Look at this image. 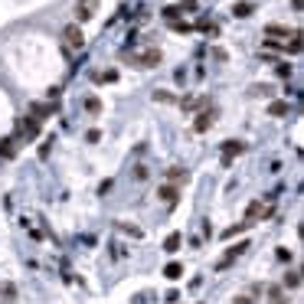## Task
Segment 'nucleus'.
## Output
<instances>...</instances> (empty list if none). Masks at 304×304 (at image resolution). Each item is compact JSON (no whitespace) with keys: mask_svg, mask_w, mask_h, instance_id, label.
Wrapping results in <instances>:
<instances>
[{"mask_svg":"<svg viewBox=\"0 0 304 304\" xmlns=\"http://www.w3.org/2000/svg\"><path fill=\"white\" fill-rule=\"evenodd\" d=\"M265 216H272V203L252 200L249 206H245V223H249V226H255V223H259V219H265Z\"/></svg>","mask_w":304,"mask_h":304,"instance_id":"obj_1","label":"nucleus"},{"mask_svg":"<svg viewBox=\"0 0 304 304\" xmlns=\"http://www.w3.org/2000/svg\"><path fill=\"white\" fill-rule=\"evenodd\" d=\"M62 40H65V49H82L85 46V33H82L79 23H69L62 30Z\"/></svg>","mask_w":304,"mask_h":304,"instance_id":"obj_2","label":"nucleus"},{"mask_svg":"<svg viewBox=\"0 0 304 304\" xmlns=\"http://www.w3.org/2000/svg\"><path fill=\"white\" fill-rule=\"evenodd\" d=\"M40 134V121L33 118V115H26V118L17 124V141H33Z\"/></svg>","mask_w":304,"mask_h":304,"instance_id":"obj_3","label":"nucleus"},{"mask_svg":"<svg viewBox=\"0 0 304 304\" xmlns=\"http://www.w3.org/2000/svg\"><path fill=\"white\" fill-rule=\"evenodd\" d=\"M213 124H216V108H203L193 118V131H196V134H206Z\"/></svg>","mask_w":304,"mask_h":304,"instance_id":"obj_4","label":"nucleus"},{"mask_svg":"<svg viewBox=\"0 0 304 304\" xmlns=\"http://www.w3.org/2000/svg\"><path fill=\"white\" fill-rule=\"evenodd\" d=\"M98 10V0H76V23L82 26V23H88L92 17H95Z\"/></svg>","mask_w":304,"mask_h":304,"instance_id":"obj_5","label":"nucleus"},{"mask_svg":"<svg viewBox=\"0 0 304 304\" xmlns=\"http://www.w3.org/2000/svg\"><path fill=\"white\" fill-rule=\"evenodd\" d=\"M242 252H249V242H236V245H229V249H226V255H223V259L216 262V268H219V272H223V268H229V265H232V262L239 259Z\"/></svg>","mask_w":304,"mask_h":304,"instance_id":"obj_6","label":"nucleus"},{"mask_svg":"<svg viewBox=\"0 0 304 304\" xmlns=\"http://www.w3.org/2000/svg\"><path fill=\"white\" fill-rule=\"evenodd\" d=\"M161 59H163V56H161V49H154V46L134 56V62L141 65V69H154V65H161Z\"/></svg>","mask_w":304,"mask_h":304,"instance_id":"obj_7","label":"nucleus"},{"mask_svg":"<svg viewBox=\"0 0 304 304\" xmlns=\"http://www.w3.org/2000/svg\"><path fill=\"white\" fill-rule=\"evenodd\" d=\"M157 200H161V203H167V206H174L177 200H180V186L161 183V186H157Z\"/></svg>","mask_w":304,"mask_h":304,"instance_id":"obj_8","label":"nucleus"},{"mask_svg":"<svg viewBox=\"0 0 304 304\" xmlns=\"http://www.w3.org/2000/svg\"><path fill=\"white\" fill-rule=\"evenodd\" d=\"M265 298H268V304H291V298L282 284H265Z\"/></svg>","mask_w":304,"mask_h":304,"instance_id":"obj_9","label":"nucleus"},{"mask_svg":"<svg viewBox=\"0 0 304 304\" xmlns=\"http://www.w3.org/2000/svg\"><path fill=\"white\" fill-rule=\"evenodd\" d=\"M242 151H245V144L242 141H232V138L223 141V163H232V157H239Z\"/></svg>","mask_w":304,"mask_h":304,"instance_id":"obj_10","label":"nucleus"},{"mask_svg":"<svg viewBox=\"0 0 304 304\" xmlns=\"http://www.w3.org/2000/svg\"><path fill=\"white\" fill-rule=\"evenodd\" d=\"M180 249H183V232H180V229H174V232L163 239V252H167V255H177Z\"/></svg>","mask_w":304,"mask_h":304,"instance_id":"obj_11","label":"nucleus"},{"mask_svg":"<svg viewBox=\"0 0 304 304\" xmlns=\"http://www.w3.org/2000/svg\"><path fill=\"white\" fill-rule=\"evenodd\" d=\"M291 33L294 30H288V26H282V23H268V26H265V40H278V43H284Z\"/></svg>","mask_w":304,"mask_h":304,"instance_id":"obj_12","label":"nucleus"},{"mask_svg":"<svg viewBox=\"0 0 304 304\" xmlns=\"http://www.w3.org/2000/svg\"><path fill=\"white\" fill-rule=\"evenodd\" d=\"M53 111H56V105H46V101H33L30 105V115L40 121V124H43L46 118H53Z\"/></svg>","mask_w":304,"mask_h":304,"instance_id":"obj_13","label":"nucleus"},{"mask_svg":"<svg viewBox=\"0 0 304 304\" xmlns=\"http://www.w3.org/2000/svg\"><path fill=\"white\" fill-rule=\"evenodd\" d=\"M284 288V291H298V288H301V272H298V268H288V272L282 275V282H278Z\"/></svg>","mask_w":304,"mask_h":304,"instance_id":"obj_14","label":"nucleus"},{"mask_svg":"<svg viewBox=\"0 0 304 304\" xmlns=\"http://www.w3.org/2000/svg\"><path fill=\"white\" fill-rule=\"evenodd\" d=\"M167 183H174V186H180V183H186V180H190V170H186V167H167Z\"/></svg>","mask_w":304,"mask_h":304,"instance_id":"obj_15","label":"nucleus"},{"mask_svg":"<svg viewBox=\"0 0 304 304\" xmlns=\"http://www.w3.org/2000/svg\"><path fill=\"white\" fill-rule=\"evenodd\" d=\"M17 138H0V161H13L17 157Z\"/></svg>","mask_w":304,"mask_h":304,"instance_id":"obj_16","label":"nucleus"},{"mask_svg":"<svg viewBox=\"0 0 304 304\" xmlns=\"http://www.w3.org/2000/svg\"><path fill=\"white\" fill-rule=\"evenodd\" d=\"M288 111H291L288 98H275V101H268V115H272V118H284Z\"/></svg>","mask_w":304,"mask_h":304,"instance_id":"obj_17","label":"nucleus"},{"mask_svg":"<svg viewBox=\"0 0 304 304\" xmlns=\"http://www.w3.org/2000/svg\"><path fill=\"white\" fill-rule=\"evenodd\" d=\"M163 278L167 282H180L183 278V262H167L163 265Z\"/></svg>","mask_w":304,"mask_h":304,"instance_id":"obj_18","label":"nucleus"},{"mask_svg":"<svg viewBox=\"0 0 304 304\" xmlns=\"http://www.w3.org/2000/svg\"><path fill=\"white\" fill-rule=\"evenodd\" d=\"M13 301H17V284L0 282V304H13Z\"/></svg>","mask_w":304,"mask_h":304,"instance_id":"obj_19","label":"nucleus"},{"mask_svg":"<svg viewBox=\"0 0 304 304\" xmlns=\"http://www.w3.org/2000/svg\"><path fill=\"white\" fill-rule=\"evenodd\" d=\"M249 229H252V226H249V223H245V219H242V223H236V226L223 229V239L229 242V239H236V236H242V232H249Z\"/></svg>","mask_w":304,"mask_h":304,"instance_id":"obj_20","label":"nucleus"},{"mask_svg":"<svg viewBox=\"0 0 304 304\" xmlns=\"http://www.w3.org/2000/svg\"><path fill=\"white\" fill-rule=\"evenodd\" d=\"M196 30H200V33H206V36H219V23L206 20V17H200V20H196Z\"/></svg>","mask_w":304,"mask_h":304,"instance_id":"obj_21","label":"nucleus"},{"mask_svg":"<svg viewBox=\"0 0 304 304\" xmlns=\"http://www.w3.org/2000/svg\"><path fill=\"white\" fill-rule=\"evenodd\" d=\"M252 10H255V7H252L249 0H239V3H232V17H239V20L252 17Z\"/></svg>","mask_w":304,"mask_h":304,"instance_id":"obj_22","label":"nucleus"},{"mask_svg":"<svg viewBox=\"0 0 304 304\" xmlns=\"http://www.w3.org/2000/svg\"><path fill=\"white\" fill-rule=\"evenodd\" d=\"M147 177H151V170H147V163H134V167H131V180H134V183H144Z\"/></svg>","mask_w":304,"mask_h":304,"instance_id":"obj_23","label":"nucleus"},{"mask_svg":"<svg viewBox=\"0 0 304 304\" xmlns=\"http://www.w3.org/2000/svg\"><path fill=\"white\" fill-rule=\"evenodd\" d=\"M82 108H85L88 115H101V98H98V95H85Z\"/></svg>","mask_w":304,"mask_h":304,"instance_id":"obj_24","label":"nucleus"},{"mask_svg":"<svg viewBox=\"0 0 304 304\" xmlns=\"http://www.w3.org/2000/svg\"><path fill=\"white\" fill-rule=\"evenodd\" d=\"M161 17L167 23H174V20H180V17H183V10H180V3H170V7H163V10H161Z\"/></svg>","mask_w":304,"mask_h":304,"instance_id":"obj_25","label":"nucleus"},{"mask_svg":"<svg viewBox=\"0 0 304 304\" xmlns=\"http://www.w3.org/2000/svg\"><path fill=\"white\" fill-rule=\"evenodd\" d=\"M275 262H282V265H291V262H294V252L288 249V245H278V249H275Z\"/></svg>","mask_w":304,"mask_h":304,"instance_id":"obj_26","label":"nucleus"},{"mask_svg":"<svg viewBox=\"0 0 304 304\" xmlns=\"http://www.w3.org/2000/svg\"><path fill=\"white\" fill-rule=\"evenodd\" d=\"M154 101H161V105H174L177 95H174V92H167V88H157V92H154Z\"/></svg>","mask_w":304,"mask_h":304,"instance_id":"obj_27","label":"nucleus"},{"mask_svg":"<svg viewBox=\"0 0 304 304\" xmlns=\"http://www.w3.org/2000/svg\"><path fill=\"white\" fill-rule=\"evenodd\" d=\"M275 76H278V79H291L294 76V65L291 62H275Z\"/></svg>","mask_w":304,"mask_h":304,"instance_id":"obj_28","label":"nucleus"},{"mask_svg":"<svg viewBox=\"0 0 304 304\" xmlns=\"http://www.w3.org/2000/svg\"><path fill=\"white\" fill-rule=\"evenodd\" d=\"M118 229H121V232H128L131 239H144V229H138V226H131V223H118Z\"/></svg>","mask_w":304,"mask_h":304,"instance_id":"obj_29","label":"nucleus"},{"mask_svg":"<svg viewBox=\"0 0 304 304\" xmlns=\"http://www.w3.org/2000/svg\"><path fill=\"white\" fill-rule=\"evenodd\" d=\"M262 294H265V284H262V282H252L249 284V298H252V301H259Z\"/></svg>","mask_w":304,"mask_h":304,"instance_id":"obj_30","label":"nucleus"},{"mask_svg":"<svg viewBox=\"0 0 304 304\" xmlns=\"http://www.w3.org/2000/svg\"><path fill=\"white\" fill-rule=\"evenodd\" d=\"M170 30H174V33H190L193 26H190L186 20H174V23H170Z\"/></svg>","mask_w":304,"mask_h":304,"instance_id":"obj_31","label":"nucleus"},{"mask_svg":"<svg viewBox=\"0 0 304 304\" xmlns=\"http://www.w3.org/2000/svg\"><path fill=\"white\" fill-rule=\"evenodd\" d=\"M85 141H88V144H98V141H101V131H98V128L85 131Z\"/></svg>","mask_w":304,"mask_h":304,"instance_id":"obj_32","label":"nucleus"},{"mask_svg":"<svg viewBox=\"0 0 304 304\" xmlns=\"http://www.w3.org/2000/svg\"><path fill=\"white\" fill-rule=\"evenodd\" d=\"M163 301H167V304H177V301H180V291H177V288H170V291L163 294Z\"/></svg>","mask_w":304,"mask_h":304,"instance_id":"obj_33","label":"nucleus"},{"mask_svg":"<svg viewBox=\"0 0 304 304\" xmlns=\"http://www.w3.org/2000/svg\"><path fill=\"white\" fill-rule=\"evenodd\" d=\"M154 294L151 291H141V294H134V298H131V304H144V301H151Z\"/></svg>","mask_w":304,"mask_h":304,"instance_id":"obj_34","label":"nucleus"},{"mask_svg":"<svg viewBox=\"0 0 304 304\" xmlns=\"http://www.w3.org/2000/svg\"><path fill=\"white\" fill-rule=\"evenodd\" d=\"M232 304H255V301H252L249 294H236V298H232Z\"/></svg>","mask_w":304,"mask_h":304,"instance_id":"obj_35","label":"nucleus"},{"mask_svg":"<svg viewBox=\"0 0 304 304\" xmlns=\"http://www.w3.org/2000/svg\"><path fill=\"white\" fill-rule=\"evenodd\" d=\"M108 190H111V180H101V183H98V193H101V196L108 193Z\"/></svg>","mask_w":304,"mask_h":304,"instance_id":"obj_36","label":"nucleus"},{"mask_svg":"<svg viewBox=\"0 0 304 304\" xmlns=\"http://www.w3.org/2000/svg\"><path fill=\"white\" fill-rule=\"evenodd\" d=\"M291 7H294V13H301V0H291Z\"/></svg>","mask_w":304,"mask_h":304,"instance_id":"obj_37","label":"nucleus"}]
</instances>
